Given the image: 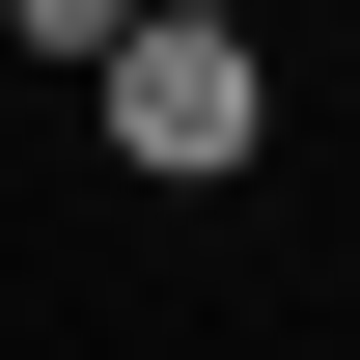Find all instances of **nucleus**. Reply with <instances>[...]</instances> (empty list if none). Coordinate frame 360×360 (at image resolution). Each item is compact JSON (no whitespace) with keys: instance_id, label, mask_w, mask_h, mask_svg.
<instances>
[{"instance_id":"f257e3e1","label":"nucleus","mask_w":360,"mask_h":360,"mask_svg":"<svg viewBox=\"0 0 360 360\" xmlns=\"http://www.w3.org/2000/svg\"><path fill=\"white\" fill-rule=\"evenodd\" d=\"M84 84H111V139H139V167H250V111H277V84H250V28H222V0H139V28L84 56Z\"/></svg>"},{"instance_id":"f03ea898","label":"nucleus","mask_w":360,"mask_h":360,"mask_svg":"<svg viewBox=\"0 0 360 360\" xmlns=\"http://www.w3.org/2000/svg\"><path fill=\"white\" fill-rule=\"evenodd\" d=\"M111 28H139V0H28V56H111Z\"/></svg>"}]
</instances>
